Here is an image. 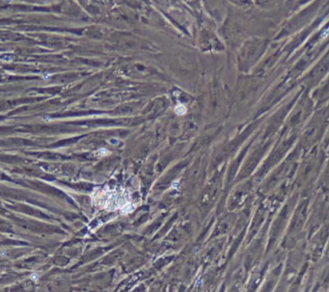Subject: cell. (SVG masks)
<instances>
[{
  "label": "cell",
  "instance_id": "2",
  "mask_svg": "<svg viewBox=\"0 0 329 292\" xmlns=\"http://www.w3.org/2000/svg\"><path fill=\"white\" fill-rule=\"evenodd\" d=\"M186 111H187V109H186V107L184 106V105H182V104H179V105H177L176 106V108H175V112H176V114H178V115H184L186 113Z\"/></svg>",
  "mask_w": 329,
  "mask_h": 292
},
{
  "label": "cell",
  "instance_id": "1",
  "mask_svg": "<svg viewBox=\"0 0 329 292\" xmlns=\"http://www.w3.org/2000/svg\"><path fill=\"white\" fill-rule=\"evenodd\" d=\"M96 197L94 198L95 203L101 207L107 210H116V209H125L128 212V208L131 203L126 196H123L121 193L113 191H101V193H95Z\"/></svg>",
  "mask_w": 329,
  "mask_h": 292
},
{
  "label": "cell",
  "instance_id": "3",
  "mask_svg": "<svg viewBox=\"0 0 329 292\" xmlns=\"http://www.w3.org/2000/svg\"><path fill=\"white\" fill-rule=\"evenodd\" d=\"M31 279H32L33 280H38V276H36V275H32V276H31Z\"/></svg>",
  "mask_w": 329,
  "mask_h": 292
}]
</instances>
